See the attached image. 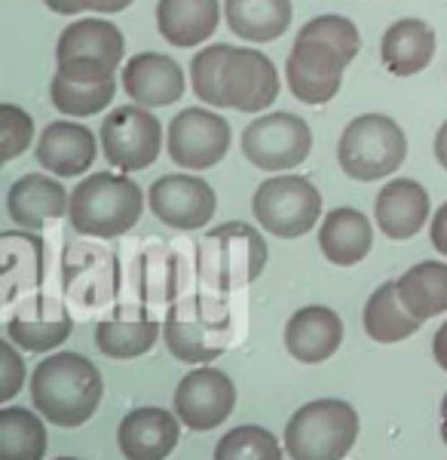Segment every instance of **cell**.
<instances>
[{
  "label": "cell",
  "instance_id": "38",
  "mask_svg": "<svg viewBox=\"0 0 447 460\" xmlns=\"http://www.w3.org/2000/svg\"><path fill=\"white\" fill-rule=\"evenodd\" d=\"M429 236H432V246H435L447 258V203H442V209L432 215Z\"/></svg>",
  "mask_w": 447,
  "mask_h": 460
},
{
  "label": "cell",
  "instance_id": "16",
  "mask_svg": "<svg viewBox=\"0 0 447 460\" xmlns=\"http://www.w3.org/2000/svg\"><path fill=\"white\" fill-rule=\"evenodd\" d=\"M74 329V319L65 304L47 295H34L19 304V310L6 319V338L28 353H47L65 344Z\"/></svg>",
  "mask_w": 447,
  "mask_h": 460
},
{
  "label": "cell",
  "instance_id": "19",
  "mask_svg": "<svg viewBox=\"0 0 447 460\" xmlns=\"http://www.w3.org/2000/svg\"><path fill=\"white\" fill-rule=\"evenodd\" d=\"M99 142L86 126L74 120H56L37 138V163L58 178L83 175L95 163Z\"/></svg>",
  "mask_w": 447,
  "mask_h": 460
},
{
  "label": "cell",
  "instance_id": "37",
  "mask_svg": "<svg viewBox=\"0 0 447 460\" xmlns=\"http://www.w3.org/2000/svg\"><path fill=\"white\" fill-rule=\"evenodd\" d=\"M25 384V362L13 341H0V402H10Z\"/></svg>",
  "mask_w": 447,
  "mask_h": 460
},
{
  "label": "cell",
  "instance_id": "13",
  "mask_svg": "<svg viewBox=\"0 0 447 460\" xmlns=\"http://www.w3.org/2000/svg\"><path fill=\"white\" fill-rule=\"evenodd\" d=\"M236 405V387L227 375L218 368H193L190 375L181 377L175 390V414L181 418L184 427L208 433L221 427L233 414Z\"/></svg>",
  "mask_w": 447,
  "mask_h": 460
},
{
  "label": "cell",
  "instance_id": "23",
  "mask_svg": "<svg viewBox=\"0 0 447 460\" xmlns=\"http://www.w3.org/2000/svg\"><path fill=\"white\" fill-rule=\"evenodd\" d=\"M319 246L322 255L337 267H353L368 258L371 246H374V230H371L368 215L359 209H340L328 212L322 227H319Z\"/></svg>",
  "mask_w": 447,
  "mask_h": 460
},
{
  "label": "cell",
  "instance_id": "40",
  "mask_svg": "<svg viewBox=\"0 0 447 460\" xmlns=\"http://www.w3.org/2000/svg\"><path fill=\"white\" fill-rule=\"evenodd\" d=\"M432 356H435V362L447 372V323L435 332V338H432Z\"/></svg>",
  "mask_w": 447,
  "mask_h": 460
},
{
  "label": "cell",
  "instance_id": "25",
  "mask_svg": "<svg viewBox=\"0 0 447 460\" xmlns=\"http://www.w3.org/2000/svg\"><path fill=\"white\" fill-rule=\"evenodd\" d=\"M221 22L218 0H160L156 25L172 47H197L208 40Z\"/></svg>",
  "mask_w": 447,
  "mask_h": 460
},
{
  "label": "cell",
  "instance_id": "32",
  "mask_svg": "<svg viewBox=\"0 0 447 460\" xmlns=\"http://www.w3.org/2000/svg\"><path fill=\"white\" fill-rule=\"evenodd\" d=\"M215 460H282V445L270 429L242 424L221 436Z\"/></svg>",
  "mask_w": 447,
  "mask_h": 460
},
{
  "label": "cell",
  "instance_id": "30",
  "mask_svg": "<svg viewBox=\"0 0 447 460\" xmlns=\"http://www.w3.org/2000/svg\"><path fill=\"white\" fill-rule=\"evenodd\" d=\"M47 427L28 408L0 411V460H43Z\"/></svg>",
  "mask_w": 447,
  "mask_h": 460
},
{
  "label": "cell",
  "instance_id": "9",
  "mask_svg": "<svg viewBox=\"0 0 447 460\" xmlns=\"http://www.w3.org/2000/svg\"><path fill=\"white\" fill-rule=\"evenodd\" d=\"M312 136L310 126L297 114L276 111L251 120L242 132V154L251 166L264 172H285V169L301 166L310 157Z\"/></svg>",
  "mask_w": 447,
  "mask_h": 460
},
{
  "label": "cell",
  "instance_id": "7",
  "mask_svg": "<svg viewBox=\"0 0 447 460\" xmlns=\"http://www.w3.org/2000/svg\"><path fill=\"white\" fill-rule=\"evenodd\" d=\"M126 37L108 19H77L58 37L56 71L77 84H101L114 80L123 65Z\"/></svg>",
  "mask_w": 447,
  "mask_h": 460
},
{
  "label": "cell",
  "instance_id": "35",
  "mask_svg": "<svg viewBox=\"0 0 447 460\" xmlns=\"http://www.w3.org/2000/svg\"><path fill=\"white\" fill-rule=\"evenodd\" d=\"M301 37H316V40H325L331 43L334 49H340L349 62H353L355 56H359L362 49V37H359V28L353 25L346 16H319L307 22V25L301 28Z\"/></svg>",
  "mask_w": 447,
  "mask_h": 460
},
{
  "label": "cell",
  "instance_id": "6",
  "mask_svg": "<svg viewBox=\"0 0 447 460\" xmlns=\"http://www.w3.org/2000/svg\"><path fill=\"white\" fill-rule=\"evenodd\" d=\"M408 157L401 126L386 114H362L344 129L337 142L340 169L355 181H380L392 175Z\"/></svg>",
  "mask_w": 447,
  "mask_h": 460
},
{
  "label": "cell",
  "instance_id": "39",
  "mask_svg": "<svg viewBox=\"0 0 447 460\" xmlns=\"http://www.w3.org/2000/svg\"><path fill=\"white\" fill-rule=\"evenodd\" d=\"M83 4V10L89 13H99V16H110V13H120L126 6L132 4V0H80Z\"/></svg>",
  "mask_w": 447,
  "mask_h": 460
},
{
  "label": "cell",
  "instance_id": "27",
  "mask_svg": "<svg viewBox=\"0 0 447 460\" xmlns=\"http://www.w3.org/2000/svg\"><path fill=\"white\" fill-rule=\"evenodd\" d=\"M224 16L230 31L242 40H279L292 25V0H227Z\"/></svg>",
  "mask_w": 447,
  "mask_h": 460
},
{
  "label": "cell",
  "instance_id": "4",
  "mask_svg": "<svg viewBox=\"0 0 447 460\" xmlns=\"http://www.w3.org/2000/svg\"><path fill=\"white\" fill-rule=\"evenodd\" d=\"M267 267V243L245 221L212 227L197 246V273L215 292L251 286Z\"/></svg>",
  "mask_w": 447,
  "mask_h": 460
},
{
  "label": "cell",
  "instance_id": "26",
  "mask_svg": "<svg viewBox=\"0 0 447 460\" xmlns=\"http://www.w3.org/2000/svg\"><path fill=\"white\" fill-rule=\"evenodd\" d=\"M380 56L390 74L396 77H414L435 56V31L423 19H399L386 28L380 40Z\"/></svg>",
  "mask_w": 447,
  "mask_h": 460
},
{
  "label": "cell",
  "instance_id": "8",
  "mask_svg": "<svg viewBox=\"0 0 447 460\" xmlns=\"http://www.w3.org/2000/svg\"><path fill=\"white\" fill-rule=\"evenodd\" d=\"M251 212L267 234L297 240L316 227L322 215V194L303 175H276L255 190Z\"/></svg>",
  "mask_w": 447,
  "mask_h": 460
},
{
  "label": "cell",
  "instance_id": "14",
  "mask_svg": "<svg viewBox=\"0 0 447 460\" xmlns=\"http://www.w3.org/2000/svg\"><path fill=\"white\" fill-rule=\"evenodd\" d=\"M151 212L175 230L206 227L215 215V190L197 175H162L151 184Z\"/></svg>",
  "mask_w": 447,
  "mask_h": 460
},
{
  "label": "cell",
  "instance_id": "33",
  "mask_svg": "<svg viewBox=\"0 0 447 460\" xmlns=\"http://www.w3.org/2000/svg\"><path fill=\"white\" fill-rule=\"evenodd\" d=\"M233 47L230 43H212V47L199 49L190 62V80H193V93L215 108H227L224 102V65H227Z\"/></svg>",
  "mask_w": 447,
  "mask_h": 460
},
{
  "label": "cell",
  "instance_id": "5",
  "mask_svg": "<svg viewBox=\"0 0 447 460\" xmlns=\"http://www.w3.org/2000/svg\"><path fill=\"white\" fill-rule=\"evenodd\" d=\"M359 436V414L344 399H316L297 408L285 427L292 460H344Z\"/></svg>",
  "mask_w": 447,
  "mask_h": 460
},
{
  "label": "cell",
  "instance_id": "44",
  "mask_svg": "<svg viewBox=\"0 0 447 460\" xmlns=\"http://www.w3.org/2000/svg\"><path fill=\"white\" fill-rule=\"evenodd\" d=\"M56 460H77V457H56Z\"/></svg>",
  "mask_w": 447,
  "mask_h": 460
},
{
  "label": "cell",
  "instance_id": "41",
  "mask_svg": "<svg viewBox=\"0 0 447 460\" xmlns=\"http://www.w3.org/2000/svg\"><path fill=\"white\" fill-rule=\"evenodd\" d=\"M43 4H47L52 13H58V16H80V13H83L80 0H43Z\"/></svg>",
  "mask_w": 447,
  "mask_h": 460
},
{
  "label": "cell",
  "instance_id": "11",
  "mask_svg": "<svg viewBox=\"0 0 447 460\" xmlns=\"http://www.w3.org/2000/svg\"><path fill=\"white\" fill-rule=\"evenodd\" d=\"M346 65L349 58L340 49H334L331 43L297 34L294 49L288 53L285 65L292 95L303 105H328L340 93Z\"/></svg>",
  "mask_w": 447,
  "mask_h": 460
},
{
  "label": "cell",
  "instance_id": "17",
  "mask_svg": "<svg viewBox=\"0 0 447 460\" xmlns=\"http://www.w3.org/2000/svg\"><path fill=\"white\" fill-rule=\"evenodd\" d=\"M178 414L166 408H132L117 429V445L129 460H166L181 439Z\"/></svg>",
  "mask_w": 447,
  "mask_h": 460
},
{
  "label": "cell",
  "instance_id": "22",
  "mask_svg": "<svg viewBox=\"0 0 447 460\" xmlns=\"http://www.w3.org/2000/svg\"><path fill=\"white\" fill-rule=\"evenodd\" d=\"M71 197L56 178L49 175H25L6 194V212L25 230H40L47 221L68 215Z\"/></svg>",
  "mask_w": 447,
  "mask_h": 460
},
{
  "label": "cell",
  "instance_id": "12",
  "mask_svg": "<svg viewBox=\"0 0 447 460\" xmlns=\"http://www.w3.org/2000/svg\"><path fill=\"white\" fill-rule=\"evenodd\" d=\"M169 157L184 169H212L230 151V123L206 108H184L169 123Z\"/></svg>",
  "mask_w": 447,
  "mask_h": 460
},
{
  "label": "cell",
  "instance_id": "21",
  "mask_svg": "<svg viewBox=\"0 0 447 460\" xmlns=\"http://www.w3.org/2000/svg\"><path fill=\"white\" fill-rule=\"evenodd\" d=\"M374 212L390 240H411L429 218V194L414 178H396L377 194Z\"/></svg>",
  "mask_w": 447,
  "mask_h": 460
},
{
  "label": "cell",
  "instance_id": "28",
  "mask_svg": "<svg viewBox=\"0 0 447 460\" xmlns=\"http://www.w3.org/2000/svg\"><path fill=\"white\" fill-rule=\"evenodd\" d=\"M362 323H364L368 338L377 341V344H399V341L411 338L423 325L420 319L405 307V301H401V295H399V283L377 286V292L364 304Z\"/></svg>",
  "mask_w": 447,
  "mask_h": 460
},
{
  "label": "cell",
  "instance_id": "1",
  "mask_svg": "<svg viewBox=\"0 0 447 460\" xmlns=\"http://www.w3.org/2000/svg\"><path fill=\"white\" fill-rule=\"evenodd\" d=\"M104 381L80 353H56L31 375L34 408L56 427H80L99 411Z\"/></svg>",
  "mask_w": 447,
  "mask_h": 460
},
{
  "label": "cell",
  "instance_id": "3",
  "mask_svg": "<svg viewBox=\"0 0 447 460\" xmlns=\"http://www.w3.org/2000/svg\"><path fill=\"white\" fill-rule=\"evenodd\" d=\"M162 338L172 359L188 366H206L218 359L233 338V316L218 295H190L169 307Z\"/></svg>",
  "mask_w": 447,
  "mask_h": 460
},
{
  "label": "cell",
  "instance_id": "42",
  "mask_svg": "<svg viewBox=\"0 0 447 460\" xmlns=\"http://www.w3.org/2000/svg\"><path fill=\"white\" fill-rule=\"evenodd\" d=\"M435 160L447 169V120L442 123V129L435 132Z\"/></svg>",
  "mask_w": 447,
  "mask_h": 460
},
{
  "label": "cell",
  "instance_id": "34",
  "mask_svg": "<svg viewBox=\"0 0 447 460\" xmlns=\"http://www.w3.org/2000/svg\"><path fill=\"white\" fill-rule=\"evenodd\" d=\"M141 273H138V295L145 301H169L178 292L175 279V255H169L166 249L153 246L147 249V255L141 258Z\"/></svg>",
  "mask_w": 447,
  "mask_h": 460
},
{
  "label": "cell",
  "instance_id": "24",
  "mask_svg": "<svg viewBox=\"0 0 447 460\" xmlns=\"http://www.w3.org/2000/svg\"><path fill=\"white\" fill-rule=\"evenodd\" d=\"M156 338H160V325L147 310L123 307L114 316L101 319L95 325V344L110 359H136L153 350Z\"/></svg>",
  "mask_w": 447,
  "mask_h": 460
},
{
  "label": "cell",
  "instance_id": "43",
  "mask_svg": "<svg viewBox=\"0 0 447 460\" xmlns=\"http://www.w3.org/2000/svg\"><path fill=\"white\" fill-rule=\"evenodd\" d=\"M442 439L447 445V393H444V399H442Z\"/></svg>",
  "mask_w": 447,
  "mask_h": 460
},
{
  "label": "cell",
  "instance_id": "36",
  "mask_svg": "<svg viewBox=\"0 0 447 460\" xmlns=\"http://www.w3.org/2000/svg\"><path fill=\"white\" fill-rule=\"evenodd\" d=\"M34 138V120L16 105H0V163L16 160Z\"/></svg>",
  "mask_w": 447,
  "mask_h": 460
},
{
  "label": "cell",
  "instance_id": "10",
  "mask_svg": "<svg viewBox=\"0 0 447 460\" xmlns=\"http://www.w3.org/2000/svg\"><path fill=\"white\" fill-rule=\"evenodd\" d=\"M162 126L141 105H123L110 111L101 123L104 160L120 172H141L160 157Z\"/></svg>",
  "mask_w": 447,
  "mask_h": 460
},
{
  "label": "cell",
  "instance_id": "20",
  "mask_svg": "<svg viewBox=\"0 0 447 460\" xmlns=\"http://www.w3.org/2000/svg\"><path fill=\"white\" fill-rule=\"evenodd\" d=\"M344 344V323L331 307H303L285 323V350L303 366L331 359Z\"/></svg>",
  "mask_w": 447,
  "mask_h": 460
},
{
  "label": "cell",
  "instance_id": "15",
  "mask_svg": "<svg viewBox=\"0 0 447 460\" xmlns=\"http://www.w3.org/2000/svg\"><path fill=\"white\" fill-rule=\"evenodd\" d=\"M279 95V74L276 65L260 49L233 47L224 65V102L242 114H258L270 108Z\"/></svg>",
  "mask_w": 447,
  "mask_h": 460
},
{
  "label": "cell",
  "instance_id": "29",
  "mask_svg": "<svg viewBox=\"0 0 447 460\" xmlns=\"http://www.w3.org/2000/svg\"><path fill=\"white\" fill-rule=\"evenodd\" d=\"M405 307L426 323L447 310V264L444 261H420L396 279Z\"/></svg>",
  "mask_w": 447,
  "mask_h": 460
},
{
  "label": "cell",
  "instance_id": "2",
  "mask_svg": "<svg viewBox=\"0 0 447 460\" xmlns=\"http://www.w3.org/2000/svg\"><path fill=\"white\" fill-rule=\"evenodd\" d=\"M145 212V194L132 178L117 172H95L74 188L68 218L83 236L114 240L129 234Z\"/></svg>",
  "mask_w": 447,
  "mask_h": 460
},
{
  "label": "cell",
  "instance_id": "18",
  "mask_svg": "<svg viewBox=\"0 0 447 460\" xmlns=\"http://www.w3.org/2000/svg\"><path fill=\"white\" fill-rule=\"evenodd\" d=\"M123 89L141 108H166L184 95V71L162 53H138L123 65Z\"/></svg>",
  "mask_w": 447,
  "mask_h": 460
},
{
  "label": "cell",
  "instance_id": "31",
  "mask_svg": "<svg viewBox=\"0 0 447 460\" xmlns=\"http://www.w3.org/2000/svg\"><path fill=\"white\" fill-rule=\"evenodd\" d=\"M117 95V80H101V84H77L65 74L56 71L49 84V99L58 114L68 117H92L104 111Z\"/></svg>",
  "mask_w": 447,
  "mask_h": 460
}]
</instances>
